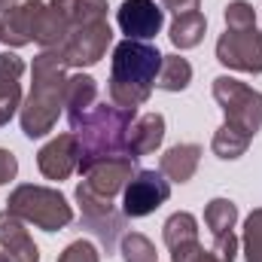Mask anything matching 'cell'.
<instances>
[{"mask_svg": "<svg viewBox=\"0 0 262 262\" xmlns=\"http://www.w3.org/2000/svg\"><path fill=\"white\" fill-rule=\"evenodd\" d=\"M61 262H98V256H95V250L89 247V244H70L67 247V253L61 256Z\"/></svg>", "mask_w": 262, "mask_h": 262, "instance_id": "27", "label": "cell"}, {"mask_svg": "<svg viewBox=\"0 0 262 262\" xmlns=\"http://www.w3.org/2000/svg\"><path fill=\"white\" fill-rule=\"evenodd\" d=\"M216 55H220L223 64L259 73L262 70V37L253 28H247V31H232V34H226V37L220 40Z\"/></svg>", "mask_w": 262, "mask_h": 262, "instance_id": "8", "label": "cell"}, {"mask_svg": "<svg viewBox=\"0 0 262 262\" xmlns=\"http://www.w3.org/2000/svg\"><path fill=\"white\" fill-rule=\"evenodd\" d=\"M162 134H165V119H162V116H156V113L143 116L128 137L131 156L137 159V156H143V152H152V149L162 143Z\"/></svg>", "mask_w": 262, "mask_h": 262, "instance_id": "17", "label": "cell"}, {"mask_svg": "<svg viewBox=\"0 0 262 262\" xmlns=\"http://www.w3.org/2000/svg\"><path fill=\"white\" fill-rule=\"evenodd\" d=\"M76 198H79V204H82V216H85L89 229L101 238V244H104L107 250H113V244H116V238H119V232H122V226H125V216L113 213L110 201L104 204V198H98L89 186H79Z\"/></svg>", "mask_w": 262, "mask_h": 262, "instance_id": "7", "label": "cell"}, {"mask_svg": "<svg viewBox=\"0 0 262 262\" xmlns=\"http://www.w3.org/2000/svg\"><path fill=\"white\" fill-rule=\"evenodd\" d=\"M171 195L168 180L159 171H137L134 180L125 186V216H146L162 207Z\"/></svg>", "mask_w": 262, "mask_h": 262, "instance_id": "6", "label": "cell"}, {"mask_svg": "<svg viewBox=\"0 0 262 262\" xmlns=\"http://www.w3.org/2000/svg\"><path fill=\"white\" fill-rule=\"evenodd\" d=\"M9 210L34 220L40 229L46 232H55L70 223V207L58 192H49V189H37V186H21L15 189L9 198Z\"/></svg>", "mask_w": 262, "mask_h": 262, "instance_id": "4", "label": "cell"}, {"mask_svg": "<svg viewBox=\"0 0 262 262\" xmlns=\"http://www.w3.org/2000/svg\"><path fill=\"white\" fill-rule=\"evenodd\" d=\"M122 253H125V262H152V259H156L152 244H149L146 238H140V235H131V238H125Z\"/></svg>", "mask_w": 262, "mask_h": 262, "instance_id": "26", "label": "cell"}, {"mask_svg": "<svg viewBox=\"0 0 262 262\" xmlns=\"http://www.w3.org/2000/svg\"><path fill=\"white\" fill-rule=\"evenodd\" d=\"M226 21H229V28H232V31H247V28H253V21H256L253 6H250V3H244V0L232 3V6L226 9Z\"/></svg>", "mask_w": 262, "mask_h": 262, "instance_id": "25", "label": "cell"}, {"mask_svg": "<svg viewBox=\"0 0 262 262\" xmlns=\"http://www.w3.org/2000/svg\"><path fill=\"white\" fill-rule=\"evenodd\" d=\"M12 174H15V159H12V152H3L0 149V183L9 180Z\"/></svg>", "mask_w": 262, "mask_h": 262, "instance_id": "28", "label": "cell"}, {"mask_svg": "<svg viewBox=\"0 0 262 262\" xmlns=\"http://www.w3.org/2000/svg\"><path fill=\"white\" fill-rule=\"evenodd\" d=\"M165 241L174 250V262H186L198 250L195 244V220L189 213H177L165 226Z\"/></svg>", "mask_w": 262, "mask_h": 262, "instance_id": "15", "label": "cell"}, {"mask_svg": "<svg viewBox=\"0 0 262 262\" xmlns=\"http://www.w3.org/2000/svg\"><path fill=\"white\" fill-rule=\"evenodd\" d=\"M165 3H168V6H171L177 15H183V12H192V9L198 6V0H165Z\"/></svg>", "mask_w": 262, "mask_h": 262, "instance_id": "29", "label": "cell"}, {"mask_svg": "<svg viewBox=\"0 0 262 262\" xmlns=\"http://www.w3.org/2000/svg\"><path fill=\"white\" fill-rule=\"evenodd\" d=\"M0 262H6V259H3V256H0Z\"/></svg>", "mask_w": 262, "mask_h": 262, "instance_id": "31", "label": "cell"}, {"mask_svg": "<svg viewBox=\"0 0 262 262\" xmlns=\"http://www.w3.org/2000/svg\"><path fill=\"white\" fill-rule=\"evenodd\" d=\"M131 168H134V156L128 159H104L101 168H92V180H89V189L98 192V195H113L116 189H122V183L131 180Z\"/></svg>", "mask_w": 262, "mask_h": 262, "instance_id": "14", "label": "cell"}, {"mask_svg": "<svg viewBox=\"0 0 262 262\" xmlns=\"http://www.w3.org/2000/svg\"><path fill=\"white\" fill-rule=\"evenodd\" d=\"M76 156H79V149H76V134H64V137L52 140V143L40 152V168H43L46 177L64 180L67 174L73 171V165H76Z\"/></svg>", "mask_w": 262, "mask_h": 262, "instance_id": "11", "label": "cell"}, {"mask_svg": "<svg viewBox=\"0 0 262 262\" xmlns=\"http://www.w3.org/2000/svg\"><path fill=\"white\" fill-rule=\"evenodd\" d=\"M189 76H192V67L186 64L183 58L171 55V58L165 61V73H162L159 85H162V89H168V92H177V89H186Z\"/></svg>", "mask_w": 262, "mask_h": 262, "instance_id": "22", "label": "cell"}, {"mask_svg": "<svg viewBox=\"0 0 262 262\" xmlns=\"http://www.w3.org/2000/svg\"><path fill=\"white\" fill-rule=\"evenodd\" d=\"M25 64L15 55H0V125L9 122V116L18 107V73Z\"/></svg>", "mask_w": 262, "mask_h": 262, "instance_id": "16", "label": "cell"}, {"mask_svg": "<svg viewBox=\"0 0 262 262\" xmlns=\"http://www.w3.org/2000/svg\"><path fill=\"white\" fill-rule=\"evenodd\" d=\"M244 244H247V262H262V210L250 213Z\"/></svg>", "mask_w": 262, "mask_h": 262, "instance_id": "24", "label": "cell"}, {"mask_svg": "<svg viewBox=\"0 0 262 262\" xmlns=\"http://www.w3.org/2000/svg\"><path fill=\"white\" fill-rule=\"evenodd\" d=\"M107 43H110V28H107L104 21L82 25V31L67 40L61 58H64L67 64H95V61L104 55Z\"/></svg>", "mask_w": 262, "mask_h": 262, "instance_id": "10", "label": "cell"}, {"mask_svg": "<svg viewBox=\"0 0 262 262\" xmlns=\"http://www.w3.org/2000/svg\"><path fill=\"white\" fill-rule=\"evenodd\" d=\"M213 95H216V101L223 104V110L229 116V128L238 125L247 137L256 134V128L262 125V95L244 89L241 82H235L229 76L213 79Z\"/></svg>", "mask_w": 262, "mask_h": 262, "instance_id": "5", "label": "cell"}, {"mask_svg": "<svg viewBox=\"0 0 262 262\" xmlns=\"http://www.w3.org/2000/svg\"><path fill=\"white\" fill-rule=\"evenodd\" d=\"M198 146L192 143H186V146H174L165 159H162V174H168L171 180H177V183H183V180H189L192 177V171H195L198 165Z\"/></svg>", "mask_w": 262, "mask_h": 262, "instance_id": "18", "label": "cell"}, {"mask_svg": "<svg viewBox=\"0 0 262 262\" xmlns=\"http://www.w3.org/2000/svg\"><path fill=\"white\" fill-rule=\"evenodd\" d=\"M235 216H238V210H235V204H232V201H226V198H216V201H210V207H207V226L213 229V235H216V238L229 235V229H232Z\"/></svg>", "mask_w": 262, "mask_h": 262, "instance_id": "21", "label": "cell"}, {"mask_svg": "<svg viewBox=\"0 0 262 262\" xmlns=\"http://www.w3.org/2000/svg\"><path fill=\"white\" fill-rule=\"evenodd\" d=\"M12 3H15V0H0V9H9Z\"/></svg>", "mask_w": 262, "mask_h": 262, "instance_id": "30", "label": "cell"}, {"mask_svg": "<svg viewBox=\"0 0 262 262\" xmlns=\"http://www.w3.org/2000/svg\"><path fill=\"white\" fill-rule=\"evenodd\" d=\"M201 34H204V18H201L198 12H183V15H177V21H174V28H171V40H174V46H180V49L195 46L198 40H201Z\"/></svg>", "mask_w": 262, "mask_h": 262, "instance_id": "19", "label": "cell"}, {"mask_svg": "<svg viewBox=\"0 0 262 262\" xmlns=\"http://www.w3.org/2000/svg\"><path fill=\"white\" fill-rule=\"evenodd\" d=\"M134 116V110L122 107H98L92 116H82V131H76V137L82 140L79 149V165L82 171L95 168L98 159H113L122 146H125V125Z\"/></svg>", "mask_w": 262, "mask_h": 262, "instance_id": "2", "label": "cell"}, {"mask_svg": "<svg viewBox=\"0 0 262 262\" xmlns=\"http://www.w3.org/2000/svg\"><path fill=\"white\" fill-rule=\"evenodd\" d=\"M162 6L156 0H125L119 6V28L128 40H149L162 31Z\"/></svg>", "mask_w": 262, "mask_h": 262, "instance_id": "9", "label": "cell"}, {"mask_svg": "<svg viewBox=\"0 0 262 262\" xmlns=\"http://www.w3.org/2000/svg\"><path fill=\"white\" fill-rule=\"evenodd\" d=\"M95 98V79L89 76H73L67 82V107H70V119L79 116V110H85V104Z\"/></svg>", "mask_w": 262, "mask_h": 262, "instance_id": "20", "label": "cell"}, {"mask_svg": "<svg viewBox=\"0 0 262 262\" xmlns=\"http://www.w3.org/2000/svg\"><path fill=\"white\" fill-rule=\"evenodd\" d=\"M0 244L6 247V262H37V247L25 226L9 213H0Z\"/></svg>", "mask_w": 262, "mask_h": 262, "instance_id": "13", "label": "cell"}, {"mask_svg": "<svg viewBox=\"0 0 262 262\" xmlns=\"http://www.w3.org/2000/svg\"><path fill=\"white\" fill-rule=\"evenodd\" d=\"M159 49L140 40H125L113 52V79H110V95L122 110H134L149 98V85L156 82V73L162 67Z\"/></svg>", "mask_w": 262, "mask_h": 262, "instance_id": "1", "label": "cell"}, {"mask_svg": "<svg viewBox=\"0 0 262 262\" xmlns=\"http://www.w3.org/2000/svg\"><path fill=\"white\" fill-rule=\"evenodd\" d=\"M40 9H43V3H25L21 9H9L3 25H0V40H6L12 46H21L31 37H37Z\"/></svg>", "mask_w": 262, "mask_h": 262, "instance_id": "12", "label": "cell"}, {"mask_svg": "<svg viewBox=\"0 0 262 262\" xmlns=\"http://www.w3.org/2000/svg\"><path fill=\"white\" fill-rule=\"evenodd\" d=\"M58 95H61V70L55 55H43L34 67V92L28 101V110L21 116V125L28 137H40L52 128L58 116Z\"/></svg>", "mask_w": 262, "mask_h": 262, "instance_id": "3", "label": "cell"}, {"mask_svg": "<svg viewBox=\"0 0 262 262\" xmlns=\"http://www.w3.org/2000/svg\"><path fill=\"white\" fill-rule=\"evenodd\" d=\"M244 146H247V137L241 134H235V128H220V134L213 137V149H216V156L220 159H238L241 152H244Z\"/></svg>", "mask_w": 262, "mask_h": 262, "instance_id": "23", "label": "cell"}]
</instances>
